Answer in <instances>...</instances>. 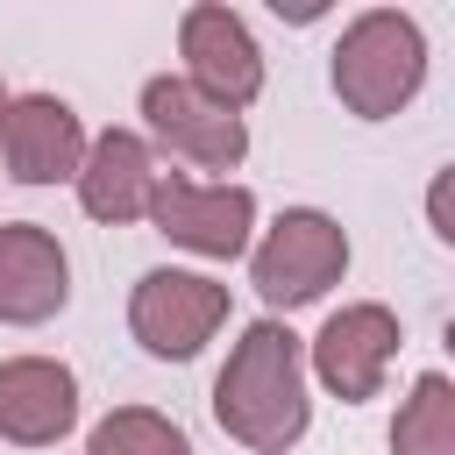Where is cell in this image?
<instances>
[{
    "instance_id": "6da1fadb",
    "label": "cell",
    "mask_w": 455,
    "mask_h": 455,
    "mask_svg": "<svg viewBox=\"0 0 455 455\" xmlns=\"http://www.w3.org/2000/svg\"><path fill=\"white\" fill-rule=\"evenodd\" d=\"M213 419L228 441H242L249 455H284L306 441L313 427V398H306V341L284 320H256L220 377H213Z\"/></svg>"
},
{
    "instance_id": "3957f363",
    "label": "cell",
    "mask_w": 455,
    "mask_h": 455,
    "mask_svg": "<svg viewBox=\"0 0 455 455\" xmlns=\"http://www.w3.org/2000/svg\"><path fill=\"white\" fill-rule=\"evenodd\" d=\"M348 270V235L334 213L320 206H284L263 242H249V284L263 291L270 313H299L313 299H327Z\"/></svg>"
},
{
    "instance_id": "277c9868",
    "label": "cell",
    "mask_w": 455,
    "mask_h": 455,
    "mask_svg": "<svg viewBox=\"0 0 455 455\" xmlns=\"http://www.w3.org/2000/svg\"><path fill=\"white\" fill-rule=\"evenodd\" d=\"M228 320V284L199 270H142L128 291V334L156 363H192Z\"/></svg>"
},
{
    "instance_id": "5b68a950",
    "label": "cell",
    "mask_w": 455,
    "mask_h": 455,
    "mask_svg": "<svg viewBox=\"0 0 455 455\" xmlns=\"http://www.w3.org/2000/svg\"><path fill=\"white\" fill-rule=\"evenodd\" d=\"M149 220H156V235H171L178 249H192V256H213V263H235V256H249V242H256V192L249 185H228V178H156V192H149Z\"/></svg>"
},
{
    "instance_id": "30bf717a",
    "label": "cell",
    "mask_w": 455,
    "mask_h": 455,
    "mask_svg": "<svg viewBox=\"0 0 455 455\" xmlns=\"http://www.w3.org/2000/svg\"><path fill=\"white\" fill-rule=\"evenodd\" d=\"M71 299V256L43 220H0V320L43 327Z\"/></svg>"
},
{
    "instance_id": "9a60e30c",
    "label": "cell",
    "mask_w": 455,
    "mask_h": 455,
    "mask_svg": "<svg viewBox=\"0 0 455 455\" xmlns=\"http://www.w3.org/2000/svg\"><path fill=\"white\" fill-rule=\"evenodd\" d=\"M434 235L455 242V235H448V178H434Z\"/></svg>"
},
{
    "instance_id": "7c38bea8",
    "label": "cell",
    "mask_w": 455,
    "mask_h": 455,
    "mask_svg": "<svg viewBox=\"0 0 455 455\" xmlns=\"http://www.w3.org/2000/svg\"><path fill=\"white\" fill-rule=\"evenodd\" d=\"M156 149H149V135H135V128H107V135H92L85 142V164H78V206L92 213V220H107V228H128V220H149V192H156Z\"/></svg>"
},
{
    "instance_id": "8992f818",
    "label": "cell",
    "mask_w": 455,
    "mask_h": 455,
    "mask_svg": "<svg viewBox=\"0 0 455 455\" xmlns=\"http://www.w3.org/2000/svg\"><path fill=\"white\" fill-rule=\"evenodd\" d=\"M178 57H185V85H199L213 107H228V114H242L256 92H263V50H256V36H249V21L235 14V7H220V0H199V7H185V21H178Z\"/></svg>"
},
{
    "instance_id": "52a82bcc",
    "label": "cell",
    "mask_w": 455,
    "mask_h": 455,
    "mask_svg": "<svg viewBox=\"0 0 455 455\" xmlns=\"http://www.w3.org/2000/svg\"><path fill=\"white\" fill-rule=\"evenodd\" d=\"M398 341H405L398 334V313L377 306V299H355V306H341V313L320 320V334L306 341V363H313V377L341 405H363V398L384 391V370H391Z\"/></svg>"
},
{
    "instance_id": "ba28073f",
    "label": "cell",
    "mask_w": 455,
    "mask_h": 455,
    "mask_svg": "<svg viewBox=\"0 0 455 455\" xmlns=\"http://www.w3.org/2000/svg\"><path fill=\"white\" fill-rule=\"evenodd\" d=\"M142 121H149V135H156L171 156H185V164H199V171H235V164L249 156L242 114L213 107V100H206L199 85H185L178 71H156V78L142 85Z\"/></svg>"
},
{
    "instance_id": "7a4b0ae2",
    "label": "cell",
    "mask_w": 455,
    "mask_h": 455,
    "mask_svg": "<svg viewBox=\"0 0 455 455\" xmlns=\"http://www.w3.org/2000/svg\"><path fill=\"white\" fill-rule=\"evenodd\" d=\"M427 85V36L398 7H363L334 43V92L355 121H391Z\"/></svg>"
},
{
    "instance_id": "4fadbf2b",
    "label": "cell",
    "mask_w": 455,
    "mask_h": 455,
    "mask_svg": "<svg viewBox=\"0 0 455 455\" xmlns=\"http://www.w3.org/2000/svg\"><path fill=\"white\" fill-rule=\"evenodd\" d=\"M391 455H455V384L427 370L391 419Z\"/></svg>"
},
{
    "instance_id": "2e32d148",
    "label": "cell",
    "mask_w": 455,
    "mask_h": 455,
    "mask_svg": "<svg viewBox=\"0 0 455 455\" xmlns=\"http://www.w3.org/2000/svg\"><path fill=\"white\" fill-rule=\"evenodd\" d=\"M0 114H7V85H0Z\"/></svg>"
},
{
    "instance_id": "5bb4252c",
    "label": "cell",
    "mask_w": 455,
    "mask_h": 455,
    "mask_svg": "<svg viewBox=\"0 0 455 455\" xmlns=\"http://www.w3.org/2000/svg\"><path fill=\"white\" fill-rule=\"evenodd\" d=\"M85 455H192L185 427L149 412V405H114L92 434H85Z\"/></svg>"
},
{
    "instance_id": "8fae6325",
    "label": "cell",
    "mask_w": 455,
    "mask_h": 455,
    "mask_svg": "<svg viewBox=\"0 0 455 455\" xmlns=\"http://www.w3.org/2000/svg\"><path fill=\"white\" fill-rule=\"evenodd\" d=\"M78 427V377L57 355H7L0 363V441L50 448Z\"/></svg>"
},
{
    "instance_id": "9c48e42d",
    "label": "cell",
    "mask_w": 455,
    "mask_h": 455,
    "mask_svg": "<svg viewBox=\"0 0 455 455\" xmlns=\"http://www.w3.org/2000/svg\"><path fill=\"white\" fill-rule=\"evenodd\" d=\"M0 164L14 185H57L85 164V121L57 92H21L0 114Z\"/></svg>"
}]
</instances>
